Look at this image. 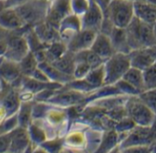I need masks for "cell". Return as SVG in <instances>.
<instances>
[{
    "label": "cell",
    "instance_id": "obj_1",
    "mask_svg": "<svg viewBox=\"0 0 156 153\" xmlns=\"http://www.w3.org/2000/svg\"><path fill=\"white\" fill-rule=\"evenodd\" d=\"M124 31L130 51L133 49L155 46L154 26L144 23L134 16L128 26L124 28Z\"/></svg>",
    "mask_w": 156,
    "mask_h": 153
},
{
    "label": "cell",
    "instance_id": "obj_2",
    "mask_svg": "<svg viewBox=\"0 0 156 153\" xmlns=\"http://www.w3.org/2000/svg\"><path fill=\"white\" fill-rule=\"evenodd\" d=\"M105 17L119 28H125L133 17V2L131 0H108Z\"/></svg>",
    "mask_w": 156,
    "mask_h": 153
},
{
    "label": "cell",
    "instance_id": "obj_3",
    "mask_svg": "<svg viewBox=\"0 0 156 153\" xmlns=\"http://www.w3.org/2000/svg\"><path fill=\"white\" fill-rule=\"evenodd\" d=\"M130 67L131 65L127 53L114 52L103 62V86L113 85L115 82L120 80Z\"/></svg>",
    "mask_w": 156,
    "mask_h": 153
},
{
    "label": "cell",
    "instance_id": "obj_4",
    "mask_svg": "<svg viewBox=\"0 0 156 153\" xmlns=\"http://www.w3.org/2000/svg\"><path fill=\"white\" fill-rule=\"evenodd\" d=\"M125 109L128 117L137 126L151 127L154 124L155 112L144 105L137 95L129 96L125 102Z\"/></svg>",
    "mask_w": 156,
    "mask_h": 153
},
{
    "label": "cell",
    "instance_id": "obj_5",
    "mask_svg": "<svg viewBox=\"0 0 156 153\" xmlns=\"http://www.w3.org/2000/svg\"><path fill=\"white\" fill-rule=\"evenodd\" d=\"M47 6L48 1L27 0L13 7L27 26H33L45 20Z\"/></svg>",
    "mask_w": 156,
    "mask_h": 153
},
{
    "label": "cell",
    "instance_id": "obj_6",
    "mask_svg": "<svg viewBox=\"0 0 156 153\" xmlns=\"http://www.w3.org/2000/svg\"><path fill=\"white\" fill-rule=\"evenodd\" d=\"M18 31H6V37L3 38L5 41V50L3 56L5 58L17 63L29 52L28 45L24 33L18 34Z\"/></svg>",
    "mask_w": 156,
    "mask_h": 153
},
{
    "label": "cell",
    "instance_id": "obj_7",
    "mask_svg": "<svg viewBox=\"0 0 156 153\" xmlns=\"http://www.w3.org/2000/svg\"><path fill=\"white\" fill-rule=\"evenodd\" d=\"M154 141V126L151 127H142L135 125L130 131H128L127 137L120 141V146L122 149L120 151H123L129 148L134 147H151Z\"/></svg>",
    "mask_w": 156,
    "mask_h": 153
},
{
    "label": "cell",
    "instance_id": "obj_8",
    "mask_svg": "<svg viewBox=\"0 0 156 153\" xmlns=\"http://www.w3.org/2000/svg\"><path fill=\"white\" fill-rule=\"evenodd\" d=\"M70 13V0H48L45 21L58 29L60 22Z\"/></svg>",
    "mask_w": 156,
    "mask_h": 153
},
{
    "label": "cell",
    "instance_id": "obj_9",
    "mask_svg": "<svg viewBox=\"0 0 156 153\" xmlns=\"http://www.w3.org/2000/svg\"><path fill=\"white\" fill-rule=\"evenodd\" d=\"M80 17L81 29H90L100 32L104 20V11L96 1L90 0L87 11Z\"/></svg>",
    "mask_w": 156,
    "mask_h": 153
},
{
    "label": "cell",
    "instance_id": "obj_10",
    "mask_svg": "<svg viewBox=\"0 0 156 153\" xmlns=\"http://www.w3.org/2000/svg\"><path fill=\"white\" fill-rule=\"evenodd\" d=\"M128 57L131 67L144 70L155 64V46L133 49L128 53Z\"/></svg>",
    "mask_w": 156,
    "mask_h": 153
},
{
    "label": "cell",
    "instance_id": "obj_11",
    "mask_svg": "<svg viewBox=\"0 0 156 153\" xmlns=\"http://www.w3.org/2000/svg\"><path fill=\"white\" fill-rule=\"evenodd\" d=\"M27 26L14 7L5 6L0 11V28L5 31H18Z\"/></svg>",
    "mask_w": 156,
    "mask_h": 153
},
{
    "label": "cell",
    "instance_id": "obj_12",
    "mask_svg": "<svg viewBox=\"0 0 156 153\" xmlns=\"http://www.w3.org/2000/svg\"><path fill=\"white\" fill-rule=\"evenodd\" d=\"M97 33L90 29H80L66 43L68 50L75 54L81 50L89 49Z\"/></svg>",
    "mask_w": 156,
    "mask_h": 153
},
{
    "label": "cell",
    "instance_id": "obj_13",
    "mask_svg": "<svg viewBox=\"0 0 156 153\" xmlns=\"http://www.w3.org/2000/svg\"><path fill=\"white\" fill-rule=\"evenodd\" d=\"M21 72L17 62L0 56V79L9 86H14L21 78Z\"/></svg>",
    "mask_w": 156,
    "mask_h": 153
},
{
    "label": "cell",
    "instance_id": "obj_14",
    "mask_svg": "<svg viewBox=\"0 0 156 153\" xmlns=\"http://www.w3.org/2000/svg\"><path fill=\"white\" fill-rule=\"evenodd\" d=\"M9 135V148L8 151H26L27 148L30 147L31 142L27 130L20 126L16 127L8 132Z\"/></svg>",
    "mask_w": 156,
    "mask_h": 153
},
{
    "label": "cell",
    "instance_id": "obj_15",
    "mask_svg": "<svg viewBox=\"0 0 156 153\" xmlns=\"http://www.w3.org/2000/svg\"><path fill=\"white\" fill-rule=\"evenodd\" d=\"M81 29L80 17L73 13L67 16L58 26V34L60 40L67 43L76 33Z\"/></svg>",
    "mask_w": 156,
    "mask_h": 153
},
{
    "label": "cell",
    "instance_id": "obj_16",
    "mask_svg": "<svg viewBox=\"0 0 156 153\" xmlns=\"http://www.w3.org/2000/svg\"><path fill=\"white\" fill-rule=\"evenodd\" d=\"M86 93L69 89L62 93H54L47 101L51 104H57L58 106H71L80 102H83L86 98Z\"/></svg>",
    "mask_w": 156,
    "mask_h": 153
},
{
    "label": "cell",
    "instance_id": "obj_17",
    "mask_svg": "<svg viewBox=\"0 0 156 153\" xmlns=\"http://www.w3.org/2000/svg\"><path fill=\"white\" fill-rule=\"evenodd\" d=\"M133 16L139 20L153 25H155V3L149 1H134L133 2Z\"/></svg>",
    "mask_w": 156,
    "mask_h": 153
},
{
    "label": "cell",
    "instance_id": "obj_18",
    "mask_svg": "<svg viewBox=\"0 0 156 153\" xmlns=\"http://www.w3.org/2000/svg\"><path fill=\"white\" fill-rule=\"evenodd\" d=\"M90 49L99 56L103 61H105L114 53V49L109 36L102 32H98L96 34Z\"/></svg>",
    "mask_w": 156,
    "mask_h": 153
},
{
    "label": "cell",
    "instance_id": "obj_19",
    "mask_svg": "<svg viewBox=\"0 0 156 153\" xmlns=\"http://www.w3.org/2000/svg\"><path fill=\"white\" fill-rule=\"evenodd\" d=\"M32 29L37 38L45 45H48L54 41L60 40L58 30L47 23L45 20L33 26Z\"/></svg>",
    "mask_w": 156,
    "mask_h": 153
},
{
    "label": "cell",
    "instance_id": "obj_20",
    "mask_svg": "<svg viewBox=\"0 0 156 153\" xmlns=\"http://www.w3.org/2000/svg\"><path fill=\"white\" fill-rule=\"evenodd\" d=\"M37 67L41 70L44 71V73L48 76V78H49V80L51 82L58 83V84H61L64 86V85H67L70 80L73 79V78L71 76L64 74L63 72L59 71L58 69L54 68L50 63H48L47 61L39 62Z\"/></svg>",
    "mask_w": 156,
    "mask_h": 153
},
{
    "label": "cell",
    "instance_id": "obj_21",
    "mask_svg": "<svg viewBox=\"0 0 156 153\" xmlns=\"http://www.w3.org/2000/svg\"><path fill=\"white\" fill-rule=\"evenodd\" d=\"M68 50L66 43L61 40L54 41L46 46L44 54H45V61L51 63L58 58H59L65 52Z\"/></svg>",
    "mask_w": 156,
    "mask_h": 153
},
{
    "label": "cell",
    "instance_id": "obj_22",
    "mask_svg": "<svg viewBox=\"0 0 156 153\" xmlns=\"http://www.w3.org/2000/svg\"><path fill=\"white\" fill-rule=\"evenodd\" d=\"M54 68L58 69L59 71L72 77L75 60H74V54L70 51L67 50L64 55H62L59 58L50 63ZM73 78V77H72Z\"/></svg>",
    "mask_w": 156,
    "mask_h": 153
},
{
    "label": "cell",
    "instance_id": "obj_23",
    "mask_svg": "<svg viewBox=\"0 0 156 153\" xmlns=\"http://www.w3.org/2000/svg\"><path fill=\"white\" fill-rule=\"evenodd\" d=\"M122 78L127 83H129L131 86H133L139 93L144 90L142 70L130 67L128 70L124 73Z\"/></svg>",
    "mask_w": 156,
    "mask_h": 153
},
{
    "label": "cell",
    "instance_id": "obj_24",
    "mask_svg": "<svg viewBox=\"0 0 156 153\" xmlns=\"http://www.w3.org/2000/svg\"><path fill=\"white\" fill-rule=\"evenodd\" d=\"M32 101H21L16 111L17 124L22 128H27L32 121Z\"/></svg>",
    "mask_w": 156,
    "mask_h": 153
},
{
    "label": "cell",
    "instance_id": "obj_25",
    "mask_svg": "<svg viewBox=\"0 0 156 153\" xmlns=\"http://www.w3.org/2000/svg\"><path fill=\"white\" fill-rule=\"evenodd\" d=\"M74 60L75 61H80L88 64L90 68H94L99 67L100 65L103 64V60L97 56L93 51L89 49H84L80 52H77L74 54Z\"/></svg>",
    "mask_w": 156,
    "mask_h": 153
},
{
    "label": "cell",
    "instance_id": "obj_26",
    "mask_svg": "<svg viewBox=\"0 0 156 153\" xmlns=\"http://www.w3.org/2000/svg\"><path fill=\"white\" fill-rule=\"evenodd\" d=\"M93 89H97L103 86L104 79V69L103 64L100 65L97 68H91L89 73L83 78Z\"/></svg>",
    "mask_w": 156,
    "mask_h": 153
},
{
    "label": "cell",
    "instance_id": "obj_27",
    "mask_svg": "<svg viewBox=\"0 0 156 153\" xmlns=\"http://www.w3.org/2000/svg\"><path fill=\"white\" fill-rule=\"evenodd\" d=\"M37 65L38 61L30 51L18 62L21 75L24 77H31L34 70L37 68Z\"/></svg>",
    "mask_w": 156,
    "mask_h": 153
},
{
    "label": "cell",
    "instance_id": "obj_28",
    "mask_svg": "<svg viewBox=\"0 0 156 153\" xmlns=\"http://www.w3.org/2000/svg\"><path fill=\"white\" fill-rule=\"evenodd\" d=\"M118 132L112 129L111 130L102 134V139L97 151H112L113 147H117L118 143Z\"/></svg>",
    "mask_w": 156,
    "mask_h": 153
},
{
    "label": "cell",
    "instance_id": "obj_29",
    "mask_svg": "<svg viewBox=\"0 0 156 153\" xmlns=\"http://www.w3.org/2000/svg\"><path fill=\"white\" fill-rule=\"evenodd\" d=\"M143 72V79H144V90L152 89L156 88V73L155 64L142 70Z\"/></svg>",
    "mask_w": 156,
    "mask_h": 153
},
{
    "label": "cell",
    "instance_id": "obj_30",
    "mask_svg": "<svg viewBox=\"0 0 156 153\" xmlns=\"http://www.w3.org/2000/svg\"><path fill=\"white\" fill-rule=\"evenodd\" d=\"M139 99L155 112V89H146L137 94Z\"/></svg>",
    "mask_w": 156,
    "mask_h": 153
},
{
    "label": "cell",
    "instance_id": "obj_31",
    "mask_svg": "<svg viewBox=\"0 0 156 153\" xmlns=\"http://www.w3.org/2000/svg\"><path fill=\"white\" fill-rule=\"evenodd\" d=\"M65 142L67 143V145H69V147L71 148L82 147V145L84 146L85 143V135L80 131H73L68 134Z\"/></svg>",
    "mask_w": 156,
    "mask_h": 153
},
{
    "label": "cell",
    "instance_id": "obj_32",
    "mask_svg": "<svg viewBox=\"0 0 156 153\" xmlns=\"http://www.w3.org/2000/svg\"><path fill=\"white\" fill-rule=\"evenodd\" d=\"M90 0H70L71 12L79 16H81L88 9Z\"/></svg>",
    "mask_w": 156,
    "mask_h": 153
},
{
    "label": "cell",
    "instance_id": "obj_33",
    "mask_svg": "<svg viewBox=\"0 0 156 153\" xmlns=\"http://www.w3.org/2000/svg\"><path fill=\"white\" fill-rule=\"evenodd\" d=\"M9 148V135L8 132L0 135V152L8 151Z\"/></svg>",
    "mask_w": 156,
    "mask_h": 153
},
{
    "label": "cell",
    "instance_id": "obj_34",
    "mask_svg": "<svg viewBox=\"0 0 156 153\" xmlns=\"http://www.w3.org/2000/svg\"><path fill=\"white\" fill-rule=\"evenodd\" d=\"M4 85H5V83H4V82H3V81L0 79V91L3 89V88H4Z\"/></svg>",
    "mask_w": 156,
    "mask_h": 153
},
{
    "label": "cell",
    "instance_id": "obj_35",
    "mask_svg": "<svg viewBox=\"0 0 156 153\" xmlns=\"http://www.w3.org/2000/svg\"><path fill=\"white\" fill-rule=\"evenodd\" d=\"M44 1H48V0H44Z\"/></svg>",
    "mask_w": 156,
    "mask_h": 153
}]
</instances>
